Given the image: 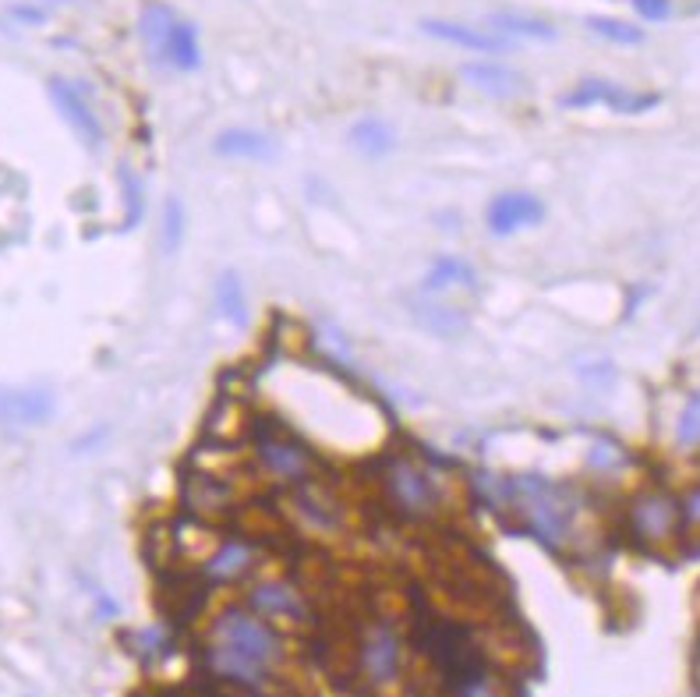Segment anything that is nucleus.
Returning <instances> with one entry per match:
<instances>
[{
  "label": "nucleus",
  "instance_id": "1",
  "mask_svg": "<svg viewBox=\"0 0 700 697\" xmlns=\"http://www.w3.org/2000/svg\"><path fill=\"white\" fill-rule=\"evenodd\" d=\"M509 506L520 514L541 546L563 549L573 531V499L545 474H517L509 479Z\"/></svg>",
  "mask_w": 700,
  "mask_h": 697
},
{
  "label": "nucleus",
  "instance_id": "2",
  "mask_svg": "<svg viewBox=\"0 0 700 697\" xmlns=\"http://www.w3.org/2000/svg\"><path fill=\"white\" fill-rule=\"evenodd\" d=\"M382 496L407 520H432L442 510V488L421 461L407 453H393L379 468Z\"/></svg>",
  "mask_w": 700,
  "mask_h": 697
},
{
  "label": "nucleus",
  "instance_id": "3",
  "mask_svg": "<svg viewBox=\"0 0 700 697\" xmlns=\"http://www.w3.org/2000/svg\"><path fill=\"white\" fill-rule=\"evenodd\" d=\"M210 641L213 644H227V648H234V652H241V655H248L255 662L269 665V670L286 659L283 638H280L273 627H269V620H262V616L251 612L248 606L223 609L216 620H213Z\"/></svg>",
  "mask_w": 700,
  "mask_h": 697
},
{
  "label": "nucleus",
  "instance_id": "4",
  "mask_svg": "<svg viewBox=\"0 0 700 697\" xmlns=\"http://www.w3.org/2000/svg\"><path fill=\"white\" fill-rule=\"evenodd\" d=\"M358 670L369 687H389L404 673V638L393 620L379 616V620L364 623L358 641Z\"/></svg>",
  "mask_w": 700,
  "mask_h": 697
},
{
  "label": "nucleus",
  "instance_id": "5",
  "mask_svg": "<svg viewBox=\"0 0 700 697\" xmlns=\"http://www.w3.org/2000/svg\"><path fill=\"white\" fill-rule=\"evenodd\" d=\"M626 528L641 546H665L682 531V506L665 488H644L630 499Z\"/></svg>",
  "mask_w": 700,
  "mask_h": 697
},
{
  "label": "nucleus",
  "instance_id": "6",
  "mask_svg": "<svg viewBox=\"0 0 700 697\" xmlns=\"http://www.w3.org/2000/svg\"><path fill=\"white\" fill-rule=\"evenodd\" d=\"M255 464H259L269 479L286 482V485H305L315 474L312 453L301 442L276 436V432H259L255 436Z\"/></svg>",
  "mask_w": 700,
  "mask_h": 697
},
{
  "label": "nucleus",
  "instance_id": "7",
  "mask_svg": "<svg viewBox=\"0 0 700 697\" xmlns=\"http://www.w3.org/2000/svg\"><path fill=\"white\" fill-rule=\"evenodd\" d=\"M245 606L251 612H259L262 620H291V623H305L312 609L305 595H301L291 581H255L248 595H245Z\"/></svg>",
  "mask_w": 700,
  "mask_h": 697
},
{
  "label": "nucleus",
  "instance_id": "8",
  "mask_svg": "<svg viewBox=\"0 0 700 697\" xmlns=\"http://www.w3.org/2000/svg\"><path fill=\"white\" fill-rule=\"evenodd\" d=\"M202 665L210 670V676L223 679V684L241 687V690H262L269 684V676H273L269 665L234 652V648H227V644H213V641H210V648H205Z\"/></svg>",
  "mask_w": 700,
  "mask_h": 697
},
{
  "label": "nucleus",
  "instance_id": "9",
  "mask_svg": "<svg viewBox=\"0 0 700 697\" xmlns=\"http://www.w3.org/2000/svg\"><path fill=\"white\" fill-rule=\"evenodd\" d=\"M566 106H609L619 114H641V110L658 106L655 92H630L623 86H612L605 78H587L566 97Z\"/></svg>",
  "mask_w": 700,
  "mask_h": 697
},
{
  "label": "nucleus",
  "instance_id": "10",
  "mask_svg": "<svg viewBox=\"0 0 700 697\" xmlns=\"http://www.w3.org/2000/svg\"><path fill=\"white\" fill-rule=\"evenodd\" d=\"M54 418V393L43 386H11L0 390V421L11 429H32Z\"/></svg>",
  "mask_w": 700,
  "mask_h": 697
},
{
  "label": "nucleus",
  "instance_id": "11",
  "mask_svg": "<svg viewBox=\"0 0 700 697\" xmlns=\"http://www.w3.org/2000/svg\"><path fill=\"white\" fill-rule=\"evenodd\" d=\"M485 220H488L492 234L506 237V234H517L523 227L541 224V220H545V205H541V199L531 192H503L488 202Z\"/></svg>",
  "mask_w": 700,
  "mask_h": 697
},
{
  "label": "nucleus",
  "instance_id": "12",
  "mask_svg": "<svg viewBox=\"0 0 700 697\" xmlns=\"http://www.w3.org/2000/svg\"><path fill=\"white\" fill-rule=\"evenodd\" d=\"M50 97L57 103V110L64 114V121L71 124L75 135L86 142L89 149H95L103 142V132H100V117L92 114V106L86 103V97L78 92L71 82H64V78H50Z\"/></svg>",
  "mask_w": 700,
  "mask_h": 697
},
{
  "label": "nucleus",
  "instance_id": "13",
  "mask_svg": "<svg viewBox=\"0 0 700 697\" xmlns=\"http://www.w3.org/2000/svg\"><path fill=\"white\" fill-rule=\"evenodd\" d=\"M255 566V546L248 538H227L219 542L202 563V581L205 584H230L237 577H245Z\"/></svg>",
  "mask_w": 700,
  "mask_h": 697
},
{
  "label": "nucleus",
  "instance_id": "14",
  "mask_svg": "<svg viewBox=\"0 0 700 697\" xmlns=\"http://www.w3.org/2000/svg\"><path fill=\"white\" fill-rule=\"evenodd\" d=\"M421 33L436 36V40H445L453 46H464V50H477V54H509V50H513V40L492 33V29L485 33V29H471V25H460V22L425 19Z\"/></svg>",
  "mask_w": 700,
  "mask_h": 697
},
{
  "label": "nucleus",
  "instance_id": "15",
  "mask_svg": "<svg viewBox=\"0 0 700 697\" xmlns=\"http://www.w3.org/2000/svg\"><path fill=\"white\" fill-rule=\"evenodd\" d=\"M213 149L227 160H273L276 156V142L266 132H251V128H227L219 132Z\"/></svg>",
  "mask_w": 700,
  "mask_h": 697
},
{
  "label": "nucleus",
  "instance_id": "16",
  "mask_svg": "<svg viewBox=\"0 0 700 697\" xmlns=\"http://www.w3.org/2000/svg\"><path fill=\"white\" fill-rule=\"evenodd\" d=\"M173 22H178V14H173L170 4H146L142 8V19H138V33H142V43H146V54L153 65L163 68L167 60V40H170V29Z\"/></svg>",
  "mask_w": 700,
  "mask_h": 697
},
{
  "label": "nucleus",
  "instance_id": "17",
  "mask_svg": "<svg viewBox=\"0 0 700 697\" xmlns=\"http://www.w3.org/2000/svg\"><path fill=\"white\" fill-rule=\"evenodd\" d=\"M464 82H471L474 89H482V92H488V97H496V100H509V97H520V92H523V78L513 68L492 65V60L467 65L464 68Z\"/></svg>",
  "mask_w": 700,
  "mask_h": 697
},
{
  "label": "nucleus",
  "instance_id": "18",
  "mask_svg": "<svg viewBox=\"0 0 700 697\" xmlns=\"http://www.w3.org/2000/svg\"><path fill=\"white\" fill-rule=\"evenodd\" d=\"M202 65V46H199V33L195 25L178 19L170 29V40H167V60L163 68L173 71H195Z\"/></svg>",
  "mask_w": 700,
  "mask_h": 697
},
{
  "label": "nucleus",
  "instance_id": "19",
  "mask_svg": "<svg viewBox=\"0 0 700 697\" xmlns=\"http://www.w3.org/2000/svg\"><path fill=\"white\" fill-rule=\"evenodd\" d=\"M488 25L492 33H499L506 40H541V43L555 40V25H549L545 19H531V14L503 11V14H492Z\"/></svg>",
  "mask_w": 700,
  "mask_h": 697
},
{
  "label": "nucleus",
  "instance_id": "20",
  "mask_svg": "<svg viewBox=\"0 0 700 697\" xmlns=\"http://www.w3.org/2000/svg\"><path fill=\"white\" fill-rule=\"evenodd\" d=\"M213 297H216V312H219L230 326H245V323H248L245 283H241V277L234 273V269H227V273H219L216 288H213Z\"/></svg>",
  "mask_w": 700,
  "mask_h": 697
},
{
  "label": "nucleus",
  "instance_id": "21",
  "mask_svg": "<svg viewBox=\"0 0 700 697\" xmlns=\"http://www.w3.org/2000/svg\"><path fill=\"white\" fill-rule=\"evenodd\" d=\"M294 488H297L294 506H297L301 517H305L312 528H318V531H332V528H340V510H337V503L326 499V496H318L315 488H312V482L294 485Z\"/></svg>",
  "mask_w": 700,
  "mask_h": 697
},
{
  "label": "nucleus",
  "instance_id": "22",
  "mask_svg": "<svg viewBox=\"0 0 700 697\" xmlns=\"http://www.w3.org/2000/svg\"><path fill=\"white\" fill-rule=\"evenodd\" d=\"M350 146L361 149L364 156H372V160H379V156H386L396 146V138H393V128L386 121L364 117V121L354 124V128H350Z\"/></svg>",
  "mask_w": 700,
  "mask_h": 697
},
{
  "label": "nucleus",
  "instance_id": "23",
  "mask_svg": "<svg viewBox=\"0 0 700 697\" xmlns=\"http://www.w3.org/2000/svg\"><path fill=\"white\" fill-rule=\"evenodd\" d=\"M474 266H467L464 259H439L428 273L425 288L428 291H445V288H474Z\"/></svg>",
  "mask_w": 700,
  "mask_h": 697
},
{
  "label": "nucleus",
  "instance_id": "24",
  "mask_svg": "<svg viewBox=\"0 0 700 697\" xmlns=\"http://www.w3.org/2000/svg\"><path fill=\"white\" fill-rule=\"evenodd\" d=\"M184 234H188V213H184V205H181V199H167L163 216H159V241H163L167 256H173V251L181 248Z\"/></svg>",
  "mask_w": 700,
  "mask_h": 697
},
{
  "label": "nucleus",
  "instance_id": "25",
  "mask_svg": "<svg viewBox=\"0 0 700 697\" xmlns=\"http://www.w3.org/2000/svg\"><path fill=\"white\" fill-rule=\"evenodd\" d=\"M587 29H591L595 36L616 43V46H636V43H644V29H641V25H630V22H623V19H605V14H595V19H587Z\"/></svg>",
  "mask_w": 700,
  "mask_h": 697
},
{
  "label": "nucleus",
  "instance_id": "26",
  "mask_svg": "<svg viewBox=\"0 0 700 697\" xmlns=\"http://www.w3.org/2000/svg\"><path fill=\"white\" fill-rule=\"evenodd\" d=\"M587 464H591L598 474H616L630 464V453L619 447L616 439H598L591 447V453H587Z\"/></svg>",
  "mask_w": 700,
  "mask_h": 697
},
{
  "label": "nucleus",
  "instance_id": "27",
  "mask_svg": "<svg viewBox=\"0 0 700 697\" xmlns=\"http://www.w3.org/2000/svg\"><path fill=\"white\" fill-rule=\"evenodd\" d=\"M421 323L432 329V333H445V337H456L460 329H464V315L439 305V301H428V305H418Z\"/></svg>",
  "mask_w": 700,
  "mask_h": 697
},
{
  "label": "nucleus",
  "instance_id": "28",
  "mask_svg": "<svg viewBox=\"0 0 700 697\" xmlns=\"http://www.w3.org/2000/svg\"><path fill=\"white\" fill-rule=\"evenodd\" d=\"M676 442L682 450H693L700 447V393L682 404L679 411V421H676Z\"/></svg>",
  "mask_w": 700,
  "mask_h": 697
},
{
  "label": "nucleus",
  "instance_id": "29",
  "mask_svg": "<svg viewBox=\"0 0 700 697\" xmlns=\"http://www.w3.org/2000/svg\"><path fill=\"white\" fill-rule=\"evenodd\" d=\"M450 697H503V690H499L496 673L485 670V673H477V676L464 679L460 687H453Z\"/></svg>",
  "mask_w": 700,
  "mask_h": 697
},
{
  "label": "nucleus",
  "instance_id": "30",
  "mask_svg": "<svg viewBox=\"0 0 700 697\" xmlns=\"http://www.w3.org/2000/svg\"><path fill=\"white\" fill-rule=\"evenodd\" d=\"M577 372H580V379H584V383L591 386V390H609L612 379H616V369H612L605 358H587V361H580Z\"/></svg>",
  "mask_w": 700,
  "mask_h": 697
},
{
  "label": "nucleus",
  "instance_id": "31",
  "mask_svg": "<svg viewBox=\"0 0 700 697\" xmlns=\"http://www.w3.org/2000/svg\"><path fill=\"white\" fill-rule=\"evenodd\" d=\"M121 181H124V202H127V224H138L142 210H146V202H142V184L127 167H121Z\"/></svg>",
  "mask_w": 700,
  "mask_h": 697
},
{
  "label": "nucleus",
  "instance_id": "32",
  "mask_svg": "<svg viewBox=\"0 0 700 697\" xmlns=\"http://www.w3.org/2000/svg\"><path fill=\"white\" fill-rule=\"evenodd\" d=\"M135 644H138V655L159 659V655L167 652V633L163 630H142L138 638H135Z\"/></svg>",
  "mask_w": 700,
  "mask_h": 697
},
{
  "label": "nucleus",
  "instance_id": "33",
  "mask_svg": "<svg viewBox=\"0 0 700 697\" xmlns=\"http://www.w3.org/2000/svg\"><path fill=\"white\" fill-rule=\"evenodd\" d=\"M633 11L647 22H665L673 14V0H633Z\"/></svg>",
  "mask_w": 700,
  "mask_h": 697
},
{
  "label": "nucleus",
  "instance_id": "34",
  "mask_svg": "<svg viewBox=\"0 0 700 697\" xmlns=\"http://www.w3.org/2000/svg\"><path fill=\"white\" fill-rule=\"evenodd\" d=\"M682 528L700 531V485L690 488V496L682 499Z\"/></svg>",
  "mask_w": 700,
  "mask_h": 697
},
{
  "label": "nucleus",
  "instance_id": "35",
  "mask_svg": "<svg viewBox=\"0 0 700 697\" xmlns=\"http://www.w3.org/2000/svg\"><path fill=\"white\" fill-rule=\"evenodd\" d=\"M14 19H22V22H43V11H29V8H14Z\"/></svg>",
  "mask_w": 700,
  "mask_h": 697
},
{
  "label": "nucleus",
  "instance_id": "36",
  "mask_svg": "<svg viewBox=\"0 0 700 697\" xmlns=\"http://www.w3.org/2000/svg\"><path fill=\"white\" fill-rule=\"evenodd\" d=\"M241 697H273V694H262V690H245Z\"/></svg>",
  "mask_w": 700,
  "mask_h": 697
}]
</instances>
